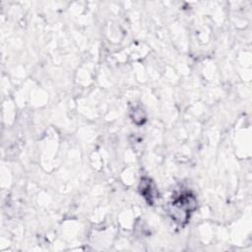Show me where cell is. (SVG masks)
<instances>
[{"label": "cell", "mask_w": 252, "mask_h": 252, "mask_svg": "<svg viewBox=\"0 0 252 252\" xmlns=\"http://www.w3.org/2000/svg\"><path fill=\"white\" fill-rule=\"evenodd\" d=\"M172 209L170 213L172 214V217H174L177 213L182 212L183 219L185 222L187 221V219L190 215V212L196 208V201L193 196L190 194H182L177 200H175L172 205Z\"/></svg>", "instance_id": "6da1fadb"}]
</instances>
